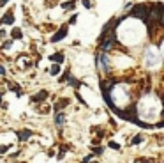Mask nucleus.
<instances>
[{
	"label": "nucleus",
	"mask_w": 164,
	"mask_h": 163,
	"mask_svg": "<svg viewBox=\"0 0 164 163\" xmlns=\"http://www.w3.org/2000/svg\"><path fill=\"white\" fill-rule=\"evenodd\" d=\"M109 147H113V149H120L118 144H115V142H109Z\"/></svg>",
	"instance_id": "nucleus-15"
},
{
	"label": "nucleus",
	"mask_w": 164,
	"mask_h": 163,
	"mask_svg": "<svg viewBox=\"0 0 164 163\" xmlns=\"http://www.w3.org/2000/svg\"><path fill=\"white\" fill-rule=\"evenodd\" d=\"M83 5L85 7H90V0H83Z\"/></svg>",
	"instance_id": "nucleus-17"
},
{
	"label": "nucleus",
	"mask_w": 164,
	"mask_h": 163,
	"mask_svg": "<svg viewBox=\"0 0 164 163\" xmlns=\"http://www.w3.org/2000/svg\"><path fill=\"white\" fill-rule=\"evenodd\" d=\"M14 22V16L13 14H5L4 18H2V22H0V23H5V25H11Z\"/></svg>",
	"instance_id": "nucleus-7"
},
{
	"label": "nucleus",
	"mask_w": 164,
	"mask_h": 163,
	"mask_svg": "<svg viewBox=\"0 0 164 163\" xmlns=\"http://www.w3.org/2000/svg\"><path fill=\"white\" fill-rule=\"evenodd\" d=\"M4 2H5V0H4Z\"/></svg>",
	"instance_id": "nucleus-20"
},
{
	"label": "nucleus",
	"mask_w": 164,
	"mask_h": 163,
	"mask_svg": "<svg viewBox=\"0 0 164 163\" xmlns=\"http://www.w3.org/2000/svg\"><path fill=\"white\" fill-rule=\"evenodd\" d=\"M13 37H14V39H21V30L14 28V30H13Z\"/></svg>",
	"instance_id": "nucleus-11"
},
{
	"label": "nucleus",
	"mask_w": 164,
	"mask_h": 163,
	"mask_svg": "<svg viewBox=\"0 0 164 163\" xmlns=\"http://www.w3.org/2000/svg\"><path fill=\"white\" fill-rule=\"evenodd\" d=\"M132 16L143 20V22H147V20H148V9L145 5H136L134 9H132Z\"/></svg>",
	"instance_id": "nucleus-1"
},
{
	"label": "nucleus",
	"mask_w": 164,
	"mask_h": 163,
	"mask_svg": "<svg viewBox=\"0 0 164 163\" xmlns=\"http://www.w3.org/2000/svg\"><path fill=\"white\" fill-rule=\"evenodd\" d=\"M94 163H95V161H94Z\"/></svg>",
	"instance_id": "nucleus-21"
},
{
	"label": "nucleus",
	"mask_w": 164,
	"mask_h": 163,
	"mask_svg": "<svg viewBox=\"0 0 164 163\" xmlns=\"http://www.w3.org/2000/svg\"><path fill=\"white\" fill-rule=\"evenodd\" d=\"M97 60H101V66H102V69H104V71L109 69V62H108V57L106 55H97Z\"/></svg>",
	"instance_id": "nucleus-5"
},
{
	"label": "nucleus",
	"mask_w": 164,
	"mask_h": 163,
	"mask_svg": "<svg viewBox=\"0 0 164 163\" xmlns=\"http://www.w3.org/2000/svg\"><path fill=\"white\" fill-rule=\"evenodd\" d=\"M9 48H11V41H9V43H5V44H4V50H9Z\"/></svg>",
	"instance_id": "nucleus-16"
},
{
	"label": "nucleus",
	"mask_w": 164,
	"mask_h": 163,
	"mask_svg": "<svg viewBox=\"0 0 164 163\" xmlns=\"http://www.w3.org/2000/svg\"><path fill=\"white\" fill-rule=\"evenodd\" d=\"M152 18H155L157 22H162V5L157 4L155 7H153V11H152Z\"/></svg>",
	"instance_id": "nucleus-3"
},
{
	"label": "nucleus",
	"mask_w": 164,
	"mask_h": 163,
	"mask_svg": "<svg viewBox=\"0 0 164 163\" xmlns=\"http://www.w3.org/2000/svg\"><path fill=\"white\" fill-rule=\"evenodd\" d=\"M139 142H141V138H139V137H134V138H132V144H134V145H136V144H139Z\"/></svg>",
	"instance_id": "nucleus-13"
},
{
	"label": "nucleus",
	"mask_w": 164,
	"mask_h": 163,
	"mask_svg": "<svg viewBox=\"0 0 164 163\" xmlns=\"http://www.w3.org/2000/svg\"><path fill=\"white\" fill-rule=\"evenodd\" d=\"M64 122H65V115H64V114H58V115L55 117V124H57V126H64Z\"/></svg>",
	"instance_id": "nucleus-6"
},
{
	"label": "nucleus",
	"mask_w": 164,
	"mask_h": 163,
	"mask_svg": "<svg viewBox=\"0 0 164 163\" xmlns=\"http://www.w3.org/2000/svg\"><path fill=\"white\" fill-rule=\"evenodd\" d=\"M62 7L65 9V11H73V9H74V2H64Z\"/></svg>",
	"instance_id": "nucleus-10"
},
{
	"label": "nucleus",
	"mask_w": 164,
	"mask_h": 163,
	"mask_svg": "<svg viewBox=\"0 0 164 163\" xmlns=\"http://www.w3.org/2000/svg\"><path fill=\"white\" fill-rule=\"evenodd\" d=\"M67 36V27H62V28H60L58 30V32L53 36V37H51V43H57V41H60V39H64Z\"/></svg>",
	"instance_id": "nucleus-2"
},
{
	"label": "nucleus",
	"mask_w": 164,
	"mask_h": 163,
	"mask_svg": "<svg viewBox=\"0 0 164 163\" xmlns=\"http://www.w3.org/2000/svg\"><path fill=\"white\" fill-rule=\"evenodd\" d=\"M46 98H48V92H46V90H41V94L35 96L34 101H43V99H46Z\"/></svg>",
	"instance_id": "nucleus-9"
},
{
	"label": "nucleus",
	"mask_w": 164,
	"mask_h": 163,
	"mask_svg": "<svg viewBox=\"0 0 164 163\" xmlns=\"http://www.w3.org/2000/svg\"><path fill=\"white\" fill-rule=\"evenodd\" d=\"M30 137H32V131H30V129H21V131H18V138H19V140H28Z\"/></svg>",
	"instance_id": "nucleus-4"
},
{
	"label": "nucleus",
	"mask_w": 164,
	"mask_h": 163,
	"mask_svg": "<svg viewBox=\"0 0 164 163\" xmlns=\"http://www.w3.org/2000/svg\"><path fill=\"white\" fill-rule=\"evenodd\" d=\"M49 60H55V62L62 64V62H64V55H62V53H55V55H51V57H49Z\"/></svg>",
	"instance_id": "nucleus-8"
},
{
	"label": "nucleus",
	"mask_w": 164,
	"mask_h": 163,
	"mask_svg": "<svg viewBox=\"0 0 164 163\" xmlns=\"http://www.w3.org/2000/svg\"><path fill=\"white\" fill-rule=\"evenodd\" d=\"M0 75H5V69H4L2 66H0Z\"/></svg>",
	"instance_id": "nucleus-18"
},
{
	"label": "nucleus",
	"mask_w": 164,
	"mask_h": 163,
	"mask_svg": "<svg viewBox=\"0 0 164 163\" xmlns=\"http://www.w3.org/2000/svg\"><path fill=\"white\" fill-rule=\"evenodd\" d=\"M7 149H9V147H7V145H0V154H4V152H5V151H7Z\"/></svg>",
	"instance_id": "nucleus-14"
},
{
	"label": "nucleus",
	"mask_w": 164,
	"mask_h": 163,
	"mask_svg": "<svg viewBox=\"0 0 164 163\" xmlns=\"http://www.w3.org/2000/svg\"><path fill=\"white\" fill-rule=\"evenodd\" d=\"M58 71H60V66H58V64H55V66H51V69H49V73H51V75H57Z\"/></svg>",
	"instance_id": "nucleus-12"
},
{
	"label": "nucleus",
	"mask_w": 164,
	"mask_h": 163,
	"mask_svg": "<svg viewBox=\"0 0 164 163\" xmlns=\"http://www.w3.org/2000/svg\"><path fill=\"white\" fill-rule=\"evenodd\" d=\"M0 103H2V94H0Z\"/></svg>",
	"instance_id": "nucleus-19"
}]
</instances>
